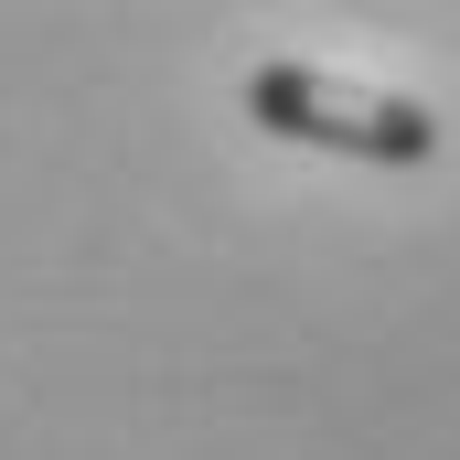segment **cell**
<instances>
[{
  "instance_id": "cell-1",
  "label": "cell",
  "mask_w": 460,
  "mask_h": 460,
  "mask_svg": "<svg viewBox=\"0 0 460 460\" xmlns=\"http://www.w3.org/2000/svg\"><path fill=\"white\" fill-rule=\"evenodd\" d=\"M246 118L268 139H311V150H343V161H385V172H418L439 161V118L418 97H375V86H343L322 65H257L246 75Z\"/></svg>"
}]
</instances>
